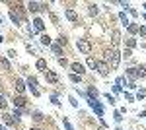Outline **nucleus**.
<instances>
[{
	"label": "nucleus",
	"instance_id": "obj_29",
	"mask_svg": "<svg viewBox=\"0 0 146 130\" xmlns=\"http://www.w3.org/2000/svg\"><path fill=\"white\" fill-rule=\"evenodd\" d=\"M113 119H115V122L119 124V122L123 120V117H121V113H119V111H115V113H113Z\"/></svg>",
	"mask_w": 146,
	"mask_h": 130
},
{
	"label": "nucleus",
	"instance_id": "obj_26",
	"mask_svg": "<svg viewBox=\"0 0 146 130\" xmlns=\"http://www.w3.org/2000/svg\"><path fill=\"white\" fill-rule=\"evenodd\" d=\"M51 103H53L55 107H60V101H58V95H56V93H53V95H51Z\"/></svg>",
	"mask_w": 146,
	"mask_h": 130
},
{
	"label": "nucleus",
	"instance_id": "obj_40",
	"mask_svg": "<svg viewBox=\"0 0 146 130\" xmlns=\"http://www.w3.org/2000/svg\"><path fill=\"white\" fill-rule=\"evenodd\" d=\"M127 87H129V89H136L138 86H136V82H129V86H127Z\"/></svg>",
	"mask_w": 146,
	"mask_h": 130
},
{
	"label": "nucleus",
	"instance_id": "obj_38",
	"mask_svg": "<svg viewBox=\"0 0 146 130\" xmlns=\"http://www.w3.org/2000/svg\"><path fill=\"white\" fill-rule=\"evenodd\" d=\"M6 105H8V103H6L4 95H0V109H6Z\"/></svg>",
	"mask_w": 146,
	"mask_h": 130
},
{
	"label": "nucleus",
	"instance_id": "obj_23",
	"mask_svg": "<svg viewBox=\"0 0 146 130\" xmlns=\"http://www.w3.org/2000/svg\"><path fill=\"white\" fill-rule=\"evenodd\" d=\"M86 64H88V68H92V70H96V64H98V60H96L94 56H88V60H86Z\"/></svg>",
	"mask_w": 146,
	"mask_h": 130
},
{
	"label": "nucleus",
	"instance_id": "obj_1",
	"mask_svg": "<svg viewBox=\"0 0 146 130\" xmlns=\"http://www.w3.org/2000/svg\"><path fill=\"white\" fill-rule=\"evenodd\" d=\"M103 62L115 70V68L119 66V62H121V53H119L117 49H109V51L105 53V60H103Z\"/></svg>",
	"mask_w": 146,
	"mask_h": 130
},
{
	"label": "nucleus",
	"instance_id": "obj_20",
	"mask_svg": "<svg viewBox=\"0 0 146 130\" xmlns=\"http://www.w3.org/2000/svg\"><path fill=\"white\" fill-rule=\"evenodd\" d=\"M98 12H100V6H98V4H90V6H88V14H90V16H98Z\"/></svg>",
	"mask_w": 146,
	"mask_h": 130
},
{
	"label": "nucleus",
	"instance_id": "obj_5",
	"mask_svg": "<svg viewBox=\"0 0 146 130\" xmlns=\"http://www.w3.org/2000/svg\"><path fill=\"white\" fill-rule=\"evenodd\" d=\"M27 10L37 14V12L47 10V4H43V2H35V0H33V2H27Z\"/></svg>",
	"mask_w": 146,
	"mask_h": 130
},
{
	"label": "nucleus",
	"instance_id": "obj_6",
	"mask_svg": "<svg viewBox=\"0 0 146 130\" xmlns=\"http://www.w3.org/2000/svg\"><path fill=\"white\" fill-rule=\"evenodd\" d=\"M96 70H98V74H100L101 78L109 76V66L105 64L103 60H98V64H96Z\"/></svg>",
	"mask_w": 146,
	"mask_h": 130
},
{
	"label": "nucleus",
	"instance_id": "obj_43",
	"mask_svg": "<svg viewBox=\"0 0 146 130\" xmlns=\"http://www.w3.org/2000/svg\"><path fill=\"white\" fill-rule=\"evenodd\" d=\"M25 49H27V51H29V53H31V54H35V49H33V47H31V45H27Z\"/></svg>",
	"mask_w": 146,
	"mask_h": 130
},
{
	"label": "nucleus",
	"instance_id": "obj_15",
	"mask_svg": "<svg viewBox=\"0 0 146 130\" xmlns=\"http://www.w3.org/2000/svg\"><path fill=\"white\" fill-rule=\"evenodd\" d=\"M35 68H37V70H41V72H47V60H43V58H37Z\"/></svg>",
	"mask_w": 146,
	"mask_h": 130
},
{
	"label": "nucleus",
	"instance_id": "obj_17",
	"mask_svg": "<svg viewBox=\"0 0 146 130\" xmlns=\"http://www.w3.org/2000/svg\"><path fill=\"white\" fill-rule=\"evenodd\" d=\"M115 86H117V87H121V89H123V86H129V80H127L125 76H119L117 80H115Z\"/></svg>",
	"mask_w": 146,
	"mask_h": 130
},
{
	"label": "nucleus",
	"instance_id": "obj_41",
	"mask_svg": "<svg viewBox=\"0 0 146 130\" xmlns=\"http://www.w3.org/2000/svg\"><path fill=\"white\" fill-rule=\"evenodd\" d=\"M138 31H140V35H142V37H144V39H146V25H144V27H140Z\"/></svg>",
	"mask_w": 146,
	"mask_h": 130
},
{
	"label": "nucleus",
	"instance_id": "obj_27",
	"mask_svg": "<svg viewBox=\"0 0 146 130\" xmlns=\"http://www.w3.org/2000/svg\"><path fill=\"white\" fill-rule=\"evenodd\" d=\"M135 47H136V39H127V49H131V51H133Z\"/></svg>",
	"mask_w": 146,
	"mask_h": 130
},
{
	"label": "nucleus",
	"instance_id": "obj_45",
	"mask_svg": "<svg viewBox=\"0 0 146 130\" xmlns=\"http://www.w3.org/2000/svg\"><path fill=\"white\" fill-rule=\"evenodd\" d=\"M29 130H41V128H37V126H33V128H29Z\"/></svg>",
	"mask_w": 146,
	"mask_h": 130
},
{
	"label": "nucleus",
	"instance_id": "obj_30",
	"mask_svg": "<svg viewBox=\"0 0 146 130\" xmlns=\"http://www.w3.org/2000/svg\"><path fill=\"white\" fill-rule=\"evenodd\" d=\"M62 124H64V128H66V130H74V126L70 124V120H68V119H62Z\"/></svg>",
	"mask_w": 146,
	"mask_h": 130
},
{
	"label": "nucleus",
	"instance_id": "obj_8",
	"mask_svg": "<svg viewBox=\"0 0 146 130\" xmlns=\"http://www.w3.org/2000/svg\"><path fill=\"white\" fill-rule=\"evenodd\" d=\"M33 31H39V33L45 31V22H43L41 18H35L33 20Z\"/></svg>",
	"mask_w": 146,
	"mask_h": 130
},
{
	"label": "nucleus",
	"instance_id": "obj_3",
	"mask_svg": "<svg viewBox=\"0 0 146 130\" xmlns=\"http://www.w3.org/2000/svg\"><path fill=\"white\" fill-rule=\"evenodd\" d=\"M86 101H88L90 109L94 111V113H96V117L103 120V113H105V111H103V105H101V103L98 101V99H86Z\"/></svg>",
	"mask_w": 146,
	"mask_h": 130
},
{
	"label": "nucleus",
	"instance_id": "obj_19",
	"mask_svg": "<svg viewBox=\"0 0 146 130\" xmlns=\"http://www.w3.org/2000/svg\"><path fill=\"white\" fill-rule=\"evenodd\" d=\"M39 41H41V45H45V47H51V37H49L47 33H41Z\"/></svg>",
	"mask_w": 146,
	"mask_h": 130
},
{
	"label": "nucleus",
	"instance_id": "obj_42",
	"mask_svg": "<svg viewBox=\"0 0 146 130\" xmlns=\"http://www.w3.org/2000/svg\"><path fill=\"white\" fill-rule=\"evenodd\" d=\"M125 97L129 99V101H133V99H135V97H133V95H131V93H129V91H125Z\"/></svg>",
	"mask_w": 146,
	"mask_h": 130
},
{
	"label": "nucleus",
	"instance_id": "obj_22",
	"mask_svg": "<svg viewBox=\"0 0 146 130\" xmlns=\"http://www.w3.org/2000/svg\"><path fill=\"white\" fill-rule=\"evenodd\" d=\"M127 29H129V33H133V35H135V33H138L140 25H136V23H129V25H127Z\"/></svg>",
	"mask_w": 146,
	"mask_h": 130
},
{
	"label": "nucleus",
	"instance_id": "obj_31",
	"mask_svg": "<svg viewBox=\"0 0 146 130\" xmlns=\"http://www.w3.org/2000/svg\"><path fill=\"white\" fill-rule=\"evenodd\" d=\"M119 18H121V22H123L125 25H129V18H127V14H125V12H121V14H119Z\"/></svg>",
	"mask_w": 146,
	"mask_h": 130
},
{
	"label": "nucleus",
	"instance_id": "obj_4",
	"mask_svg": "<svg viewBox=\"0 0 146 130\" xmlns=\"http://www.w3.org/2000/svg\"><path fill=\"white\" fill-rule=\"evenodd\" d=\"M76 47H78V51L82 54H88V56H90L92 45H90V41H88V39H78V41H76Z\"/></svg>",
	"mask_w": 146,
	"mask_h": 130
},
{
	"label": "nucleus",
	"instance_id": "obj_32",
	"mask_svg": "<svg viewBox=\"0 0 146 130\" xmlns=\"http://www.w3.org/2000/svg\"><path fill=\"white\" fill-rule=\"evenodd\" d=\"M56 41H58V45H60V47H64V45L68 43V41H66V37H64V35H60V37H58Z\"/></svg>",
	"mask_w": 146,
	"mask_h": 130
},
{
	"label": "nucleus",
	"instance_id": "obj_14",
	"mask_svg": "<svg viewBox=\"0 0 146 130\" xmlns=\"http://www.w3.org/2000/svg\"><path fill=\"white\" fill-rule=\"evenodd\" d=\"M14 107H16V109H23V107H25V99H23L22 95L14 97Z\"/></svg>",
	"mask_w": 146,
	"mask_h": 130
},
{
	"label": "nucleus",
	"instance_id": "obj_39",
	"mask_svg": "<svg viewBox=\"0 0 146 130\" xmlns=\"http://www.w3.org/2000/svg\"><path fill=\"white\" fill-rule=\"evenodd\" d=\"M6 54H8L10 58H16V51H14V49H10V51H8V53H6Z\"/></svg>",
	"mask_w": 146,
	"mask_h": 130
},
{
	"label": "nucleus",
	"instance_id": "obj_50",
	"mask_svg": "<svg viewBox=\"0 0 146 130\" xmlns=\"http://www.w3.org/2000/svg\"><path fill=\"white\" fill-rule=\"evenodd\" d=\"M0 23H2V18H0Z\"/></svg>",
	"mask_w": 146,
	"mask_h": 130
},
{
	"label": "nucleus",
	"instance_id": "obj_49",
	"mask_svg": "<svg viewBox=\"0 0 146 130\" xmlns=\"http://www.w3.org/2000/svg\"><path fill=\"white\" fill-rule=\"evenodd\" d=\"M115 130H121V128H119V126H117V128H115Z\"/></svg>",
	"mask_w": 146,
	"mask_h": 130
},
{
	"label": "nucleus",
	"instance_id": "obj_10",
	"mask_svg": "<svg viewBox=\"0 0 146 130\" xmlns=\"http://www.w3.org/2000/svg\"><path fill=\"white\" fill-rule=\"evenodd\" d=\"M45 80L49 82V84H58V76H56L55 72H51V70L45 72Z\"/></svg>",
	"mask_w": 146,
	"mask_h": 130
},
{
	"label": "nucleus",
	"instance_id": "obj_9",
	"mask_svg": "<svg viewBox=\"0 0 146 130\" xmlns=\"http://www.w3.org/2000/svg\"><path fill=\"white\" fill-rule=\"evenodd\" d=\"M119 41H121V31H119V29H113V31H111V43H113V49L119 45Z\"/></svg>",
	"mask_w": 146,
	"mask_h": 130
},
{
	"label": "nucleus",
	"instance_id": "obj_21",
	"mask_svg": "<svg viewBox=\"0 0 146 130\" xmlns=\"http://www.w3.org/2000/svg\"><path fill=\"white\" fill-rule=\"evenodd\" d=\"M2 120L8 124V126H12V124H16L14 122V119H12V115H8V113H2Z\"/></svg>",
	"mask_w": 146,
	"mask_h": 130
},
{
	"label": "nucleus",
	"instance_id": "obj_47",
	"mask_svg": "<svg viewBox=\"0 0 146 130\" xmlns=\"http://www.w3.org/2000/svg\"><path fill=\"white\" fill-rule=\"evenodd\" d=\"M2 41H4V37H2V35H0V43H2Z\"/></svg>",
	"mask_w": 146,
	"mask_h": 130
},
{
	"label": "nucleus",
	"instance_id": "obj_46",
	"mask_svg": "<svg viewBox=\"0 0 146 130\" xmlns=\"http://www.w3.org/2000/svg\"><path fill=\"white\" fill-rule=\"evenodd\" d=\"M142 70H144V74H146V64H144V66H142Z\"/></svg>",
	"mask_w": 146,
	"mask_h": 130
},
{
	"label": "nucleus",
	"instance_id": "obj_37",
	"mask_svg": "<svg viewBox=\"0 0 146 130\" xmlns=\"http://www.w3.org/2000/svg\"><path fill=\"white\" fill-rule=\"evenodd\" d=\"M144 99V89H140L138 93H136V101H142Z\"/></svg>",
	"mask_w": 146,
	"mask_h": 130
},
{
	"label": "nucleus",
	"instance_id": "obj_2",
	"mask_svg": "<svg viewBox=\"0 0 146 130\" xmlns=\"http://www.w3.org/2000/svg\"><path fill=\"white\" fill-rule=\"evenodd\" d=\"M125 76L127 78H131L133 82H135L136 78H144V70H142V66H131V68H127L125 70Z\"/></svg>",
	"mask_w": 146,
	"mask_h": 130
},
{
	"label": "nucleus",
	"instance_id": "obj_11",
	"mask_svg": "<svg viewBox=\"0 0 146 130\" xmlns=\"http://www.w3.org/2000/svg\"><path fill=\"white\" fill-rule=\"evenodd\" d=\"M64 16H66V20H70V22H76L78 20V14L72 10V8H66L64 10Z\"/></svg>",
	"mask_w": 146,
	"mask_h": 130
},
{
	"label": "nucleus",
	"instance_id": "obj_48",
	"mask_svg": "<svg viewBox=\"0 0 146 130\" xmlns=\"http://www.w3.org/2000/svg\"><path fill=\"white\" fill-rule=\"evenodd\" d=\"M142 8H144V10H146V2H144V4H142Z\"/></svg>",
	"mask_w": 146,
	"mask_h": 130
},
{
	"label": "nucleus",
	"instance_id": "obj_12",
	"mask_svg": "<svg viewBox=\"0 0 146 130\" xmlns=\"http://www.w3.org/2000/svg\"><path fill=\"white\" fill-rule=\"evenodd\" d=\"M10 20L16 23V25H22L20 22H23V18L20 16V14H18V12H14V10H10Z\"/></svg>",
	"mask_w": 146,
	"mask_h": 130
},
{
	"label": "nucleus",
	"instance_id": "obj_33",
	"mask_svg": "<svg viewBox=\"0 0 146 130\" xmlns=\"http://www.w3.org/2000/svg\"><path fill=\"white\" fill-rule=\"evenodd\" d=\"M68 101H70V105H72L74 109H78V101H76V97H74V95H70V99H68Z\"/></svg>",
	"mask_w": 146,
	"mask_h": 130
},
{
	"label": "nucleus",
	"instance_id": "obj_16",
	"mask_svg": "<svg viewBox=\"0 0 146 130\" xmlns=\"http://www.w3.org/2000/svg\"><path fill=\"white\" fill-rule=\"evenodd\" d=\"M86 95H88V99H98L100 91H98V89H96L94 86H90V87H88V93H86Z\"/></svg>",
	"mask_w": 146,
	"mask_h": 130
},
{
	"label": "nucleus",
	"instance_id": "obj_51",
	"mask_svg": "<svg viewBox=\"0 0 146 130\" xmlns=\"http://www.w3.org/2000/svg\"><path fill=\"white\" fill-rule=\"evenodd\" d=\"M0 130H4V128H2V126H0Z\"/></svg>",
	"mask_w": 146,
	"mask_h": 130
},
{
	"label": "nucleus",
	"instance_id": "obj_25",
	"mask_svg": "<svg viewBox=\"0 0 146 130\" xmlns=\"http://www.w3.org/2000/svg\"><path fill=\"white\" fill-rule=\"evenodd\" d=\"M0 68H2V70H10V62H8L6 58H2V56H0Z\"/></svg>",
	"mask_w": 146,
	"mask_h": 130
},
{
	"label": "nucleus",
	"instance_id": "obj_24",
	"mask_svg": "<svg viewBox=\"0 0 146 130\" xmlns=\"http://www.w3.org/2000/svg\"><path fill=\"white\" fill-rule=\"evenodd\" d=\"M31 117H33L35 122H41V120H43V113H41V111H33V113H31Z\"/></svg>",
	"mask_w": 146,
	"mask_h": 130
},
{
	"label": "nucleus",
	"instance_id": "obj_28",
	"mask_svg": "<svg viewBox=\"0 0 146 130\" xmlns=\"http://www.w3.org/2000/svg\"><path fill=\"white\" fill-rule=\"evenodd\" d=\"M80 80H82V76H76V74H70V82H72V84H80Z\"/></svg>",
	"mask_w": 146,
	"mask_h": 130
},
{
	"label": "nucleus",
	"instance_id": "obj_18",
	"mask_svg": "<svg viewBox=\"0 0 146 130\" xmlns=\"http://www.w3.org/2000/svg\"><path fill=\"white\" fill-rule=\"evenodd\" d=\"M51 51H53V53L60 58V54H62V47H60L58 43H51Z\"/></svg>",
	"mask_w": 146,
	"mask_h": 130
},
{
	"label": "nucleus",
	"instance_id": "obj_36",
	"mask_svg": "<svg viewBox=\"0 0 146 130\" xmlns=\"http://www.w3.org/2000/svg\"><path fill=\"white\" fill-rule=\"evenodd\" d=\"M105 99L109 101V105H115V97H113V95H109V93H105Z\"/></svg>",
	"mask_w": 146,
	"mask_h": 130
},
{
	"label": "nucleus",
	"instance_id": "obj_44",
	"mask_svg": "<svg viewBox=\"0 0 146 130\" xmlns=\"http://www.w3.org/2000/svg\"><path fill=\"white\" fill-rule=\"evenodd\" d=\"M129 12H131V16H135V18H136V16H138V12H136L135 8H131V10H129Z\"/></svg>",
	"mask_w": 146,
	"mask_h": 130
},
{
	"label": "nucleus",
	"instance_id": "obj_34",
	"mask_svg": "<svg viewBox=\"0 0 146 130\" xmlns=\"http://www.w3.org/2000/svg\"><path fill=\"white\" fill-rule=\"evenodd\" d=\"M121 56H125V58H131V56H133V51H131V49H125Z\"/></svg>",
	"mask_w": 146,
	"mask_h": 130
},
{
	"label": "nucleus",
	"instance_id": "obj_7",
	"mask_svg": "<svg viewBox=\"0 0 146 130\" xmlns=\"http://www.w3.org/2000/svg\"><path fill=\"white\" fill-rule=\"evenodd\" d=\"M70 70H72V74H76V76H84V74H86V68H84V64H80V62H72V64H70Z\"/></svg>",
	"mask_w": 146,
	"mask_h": 130
},
{
	"label": "nucleus",
	"instance_id": "obj_13",
	"mask_svg": "<svg viewBox=\"0 0 146 130\" xmlns=\"http://www.w3.org/2000/svg\"><path fill=\"white\" fill-rule=\"evenodd\" d=\"M16 91H18L20 95H22L23 91H25V82H23L22 78H18V80H16Z\"/></svg>",
	"mask_w": 146,
	"mask_h": 130
},
{
	"label": "nucleus",
	"instance_id": "obj_35",
	"mask_svg": "<svg viewBox=\"0 0 146 130\" xmlns=\"http://www.w3.org/2000/svg\"><path fill=\"white\" fill-rule=\"evenodd\" d=\"M58 64H60L62 68H64V66H68V60L64 58V56H60V58H58Z\"/></svg>",
	"mask_w": 146,
	"mask_h": 130
}]
</instances>
